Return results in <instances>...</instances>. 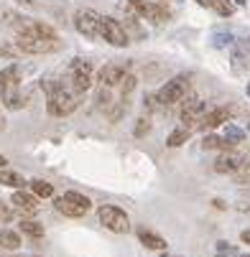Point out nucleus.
<instances>
[{
  "label": "nucleus",
  "mask_w": 250,
  "mask_h": 257,
  "mask_svg": "<svg viewBox=\"0 0 250 257\" xmlns=\"http://www.w3.org/2000/svg\"><path fill=\"white\" fill-rule=\"evenodd\" d=\"M16 46L18 51L23 54H33V56H39V54H51V51H59V39L54 36V39H49V36H33V33H18V39H16Z\"/></svg>",
  "instance_id": "nucleus-1"
},
{
  "label": "nucleus",
  "mask_w": 250,
  "mask_h": 257,
  "mask_svg": "<svg viewBox=\"0 0 250 257\" xmlns=\"http://www.w3.org/2000/svg\"><path fill=\"white\" fill-rule=\"evenodd\" d=\"M54 206H56L59 214L71 216V219H79V216H85V214L90 211V206H85V204H79V201H74V199H69L66 194L59 196V199H54Z\"/></svg>",
  "instance_id": "nucleus-11"
},
{
  "label": "nucleus",
  "mask_w": 250,
  "mask_h": 257,
  "mask_svg": "<svg viewBox=\"0 0 250 257\" xmlns=\"http://www.w3.org/2000/svg\"><path fill=\"white\" fill-rule=\"evenodd\" d=\"M0 186L21 189V186H26V181H23V176H18V173H13L8 168H0Z\"/></svg>",
  "instance_id": "nucleus-17"
},
{
  "label": "nucleus",
  "mask_w": 250,
  "mask_h": 257,
  "mask_svg": "<svg viewBox=\"0 0 250 257\" xmlns=\"http://www.w3.org/2000/svg\"><path fill=\"white\" fill-rule=\"evenodd\" d=\"M133 133H135V138H143V135H148V133H151V120H148V117H140Z\"/></svg>",
  "instance_id": "nucleus-27"
},
{
  "label": "nucleus",
  "mask_w": 250,
  "mask_h": 257,
  "mask_svg": "<svg viewBox=\"0 0 250 257\" xmlns=\"http://www.w3.org/2000/svg\"><path fill=\"white\" fill-rule=\"evenodd\" d=\"M97 216H100V222L105 224V229H110L115 234H128L130 232V219L123 209L118 206H110V204H105L97 209Z\"/></svg>",
  "instance_id": "nucleus-2"
},
{
  "label": "nucleus",
  "mask_w": 250,
  "mask_h": 257,
  "mask_svg": "<svg viewBox=\"0 0 250 257\" xmlns=\"http://www.w3.org/2000/svg\"><path fill=\"white\" fill-rule=\"evenodd\" d=\"M204 112H207V102H202L199 97H189V99L182 104V120H184V125H189L192 130H194V125L204 117Z\"/></svg>",
  "instance_id": "nucleus-10"
},
{
  "label": "nucleus",
  "mask_w": 250,
  "mask_h": 257,
  "mask_svg": "<svg viewBox=\"0 0 250 257\" xmlns=\"http://www.w3.org/2000/svg\"><path fill=\"white\" fill-rule=\"evenodd\" d=\"M0 74H3V71H0Z\"/></svg>",
  "instance_id": "nucleus-40"
},
{
  "label": "nucleus",
  "mask_w": 250,
  "mask_h": 257,
  "mask_svg": "<svg viewBox=\"0 0 250 257\" xmlns=\"http://www.w3.org/2000/svg\"><path fill=\"white\" fill-rule=\"evenodd\" d=\"M240 239H242V242H245V244H250V229H245V232H242V234H240Z\"/></svg>",
  "instance_id": "nucleus-33"
},
{
  "label": "nucleus",
  "mask_w": 250,
  "mask_h": 257,
  "mask_svg": "<svg viewBox=\"0 0 250 257\" xmlns=\"http://www.w3.org/2000/svg\"><path fill=\"white\" fill-rule=\"evenodd\" d=\"M202 148H204V151H230V148H235V145H232L225 135H222V138H220V135H207V138L202 140Z\"/></svg>",
  "instance_id": "nucleus-14"
},
{
  "label": "nucleus",
  "mask_w": 250,
  "mask_h": 257,
  "mask_svg": "<svg viewBox=\"0 0 250 257\" xmlns=\"http://www.w3.org/2000/svg\"><path fill=\"white\" fill-rule=\"evenodd\" d=\"M13 209H16V206H8V204L0 201V224H3V222H11V219H13Z\"/></svg>",
  "instance_id": "nucleus-29"
},
{
  "label": "nucleus",
  "mask_w": 250,
  "mask_h": 257,
  "mask_svg": "<svg viewBox=\"0 0 250 257\" xmlns=\"http://www.w3.org/2000/svg\"><path fill=\"white\" fill-rule=\"evenodd\" d=\"M189 135H192V127H189V125H182V127H176V130L166 138V145H169V148H179V145H184V143L189 140Z\"/></svg>",
  "instance_id": "nucleus-16"
},
{
  "label": "nucleus",
  "mask_w": 250,
  "mask_h": 257,
  "mask_svg": "<svg viewBox=\"0 0 250 257\" xmlns=\"http://www.w3.org/2000/svg\"><path fill=\"white\" fill-rule=\"evenodd\" d=\"M31 191L39 196V199H49V196H54V186H51L49 181H41V178L31 181Z\"/></svg>",
  "instance_id": "nucleus-20"
},
{
  "label": "nucleus",
  "mask_w": 250,
  "mask_h": 257,
  "mask_svg": "<svg viewBox=\"0 0 250 257\" xmlns=\"http://www.w3.org/2000/svg\"><path fill=\"white\" fill-rule=\"evenodd\" d=\"M138 239H140V244H143V247H148V249H158V252H163V249L169 247L163 237H158V234H153V232H148V229H138Z\"/></svg>",
  "instance_id": "nucleus-13"
},
{
  "label": "nucleus",
  "mask_w": 250,
  "mask_h": 257,
  "mask_svg": "<svg viewBox=\"0 0 250 257\" xmlns=\"http://www.w3.org/2000/svg\"><path fill=\"white\" fill-rule=\"evenodd\" d=\"M110 104H113L110 87H102V89H100V94H97V107H100V109H110Z\"/></svg>",
  "instance_id": "nucleus-25"
},
{
  "label": "nucleus",
  "mask_w": 250,
  "mask_h": 257,
  "mask_svg": "<svg viewBox=\"0 0 250 257\" xmlns=\"http://www.w3.org/2000/svg\"><path fill=\"white\" fill-rule=\"evenodd\" d=\"M125 74H128V61H125V64H123V61H115V64L102 66L100 74H97V79H100L102 87H118Z\"/></svg>",
  "instance_id": "nucleus-9"
},
{
  "label": "nucleus",
  "mask_w": 250,
  "mask_h": 257,
  "mask_svg": "<svg viewBox=\"0 0 250 257\" xmlns=\"http://www.w3.org/2000/svg\"><path fill=\"white\" fill-rule=\"evenodd\" d=\"M18 229H21L26 237H31V239H41V237H44V224L33 222V219H21Z\"/></svg>",
  "instance_id": "nucleus-15"
},
{
  "label": "nucleus",
  "mask_w": 250,
  "mask_h": 257,
  "mask_svg": "<svg viewBox=\"0 0 250 257\" xmlns=\"http://www.w3.org/2000/svg\"><path fill=\"white\" fill-rule=\"evenodd\" d=\"M100 39H105L107 44H113V46H120V49L130 44L125 28L115 18H110V16H102L100 18Z\"/></svg>",
  "instance_id": "nucleus-5"
},
{
  "label": "nucleus",
  "mask_w": 250,
  "mask_h": 257,
  "mask_svg": "<svg viewBox=\"0 0 250 257\" xmlns=\"http://www.w3.org/2000/svg\"><path fill=\"white\" fill-rule=\"evenodd\" d=\"M245 92H247V97H250V82H247V87H245Z\"/></svg>",
  "instance_id": "nucleus-37"
},
{
  "label": "nucleus",
  "mask_w": 250,
  "mask_h": 257,
  "mask_svg": "<svg viewBox=\"0 0 250 257\" xmlns=\"http://www.w3.org/2000/svg\"><path fill=\"white\" fill-rule=\"evenodd\" d=\"M92 87V74H79V77H71V92L74 94H85Z\"/></svg>",
  "instance_id": "nucleus-22"
},
{
  "label": "nucleus",
  "mask_w": 250,
  "mask_h": 257,
  "mask_svg": "<svg viewBox=\"0 0 250 257\" xmlns=\"http://www.w3.org/2000/svg\"><path fill=\"white\" fill-rule=\"evenodd\" d=\"M247 3V0H235V6H245Z\"/></svg>",
  "instance_id": "nucleus-36"
},
{
  "label": "nucleus",
  "mask_w": 250,
  "mask_h": 257,
  "mask_svg": "<svg viewBox=\"0 0 250 257\" xmlns=\"http://www.w3.org/2000/svg\"><path fill=\"white\" fill-rule=\"evenodd\" d=\"M11 204L21 214H39V209H41L39 196H36V194H26V191H16L13 199H11Z\"/></svg>",
  "instance_id": "nucleus-12"
},
{
  "label": "nucleus",
  "mask_w": 250,
  "mask_h": 257,
  "mask_svg": "<svg viewBox=\"0 0 250 257\" xmlns=\"http://www.w3.org/2000/svg\"><path fill=\"white\" fill-rule=\"evenodd\" d=\"M100 18L102 16H97L95 11H79L74 16V28L82 36H87V39H97L100 36Z\"/></svg>",
  "instance_id": "nucleus-7"
},
{
  "label": "nucleus",
  "mask_w": 250,
  "mask_h": 257,
  "mask_svg": "<svg viewBox=\"0 0 250 257\" xmlns=\"http://www.w3.org/2000/svg\"><path fill=\"white\" fill-rule=\"evenodd\" d=\"M250 161L245 153H237V151H225L222 156H217V161H214V171L217 173H240L242 168H247Z\"/></svg>",
  "instance_id": "nucleus-6"
},
{
  "label": "nucleus",
  "mask_w": 250,
  "mask_h": 257,
  "mask_svg": "<svg viewBox=\"0 0 250 257\" xmlns=\"http://www.w3.org/2000/svg\"><path fill=\"white\" fill-rule=\"evenodd\" d=\"M77 104H79V94L69 92V89H61V92L49 97L46 109H49V115H54V117H66V115H71L77 109Z\"/></svg>",
  "instance_id": "nucleus-3"
},
{
  "label": "nucleus",
  "mask_w": 250,
  "mask_h": 257,
  "mask_svg": "<svg viewBox=\"0 0 250 257\" xmlns=\"http://www.w3.org/2000/svg\"><path fill=\"white\" fill-rule=\"evenodd\" d=\"M6 127V120H3V115H0V130H3Z\"/></svg>",
  "instance_id": "nucleus-35"
},
{
  "label": "nucleus",
  "mask_w": 250,
  "mask_h": 257,
  "mask_svg": "<svg viewBox=\"0 0 250 257\" xmlns=\"http://www.w3.org/2000/svg\"><path fill=\"white\" fill-rule=\"evenodd\" d=\"M0 247L13 252V249L21 247V237H18L16 232H11V229H3V232H0Z\"/></svg>",
  "instance_id": "nucleus-21"
},
{
  "label": "nucleus",
  "mask_w": 250,
  "mask_h": 257,
  "mask_svg": "<svg viewBox=\"0 0 250 257\" xmlns=\"http://www.w3.org/2000/svg\"><path fill=\"white\" fill-rule=\"evenodd\" d=\"M18 6H23V8H36V3H39V0H16Z\"/></svg>",
  "instance_id": "nucleus-31"
},
{
  "label": "nucleus",
  "mask_w": 250,
  "mask_h": 257,
  "mask_svg": "<svg viewBox=\"0 0 250 257\" xmlns=\"http://www.w3.org/2000/svg\"><path fill=\"white\" fill-rule=\"evenodd\" d=\"M174 3H179V0H174Z\"/></svg>",
  "instance_id": "nucleus-39"
},
{
  "label": "nucleus",
  "mask_w": 250,
  "mask_h": 257,
  "mask_svg": "<svg viewBox=\"0 0 250 257\" xmlns=\"http://www.w3.org/2000/svg\"><path fill=\"white\" fill-rule=\"evenodd\" d=\"M161 257H174V254H161Z\"/></svg>",
  "instance_id": "nucleus-38"
},
{
  "label": "nucleus",
  "mask_w": 250,
  "mask_h": 257,
  "mask_svg": "<svg viewBox=\"0 0 250 257\" xmlns=\"http://www.w3.org/2000/svg\"><path fill=\"white\" fill-rule=\"evenodd\" d=\"M197 3H199L202 8H214V3H217V0H197Z\"/></svg>",
  "instance_id": "nucleus-32"
},
{
  "label": "nucleus",
  "mask_w": 250,
  "mask_h": 257,
  "mask_svg": "<svg viewBox=\"0 0 250 257\" xmlns=\"http://www.w3.org/2000/svg\"><path fill=\"white\" fill-rule=\"evenodd\" d=\"M3 102H6V107H11V109H21L26 102H23V94L18 92V87H11V89H6L3 92Z\"/></svg>",
  "instance_id": "nucleus-19"
},
{
  "label": "nucleus",
  "mask_w": 250,
  "mask_h": 257,
  "mask_svg": "<svg viewBox=\"0 0 250 257\" xmlns=\"http://www.w3.org/2000/svg\"><path fill=\"white\" fill-rule=\"evenodd\" d=\"M41 89L51 97V94L61 92V89H64V84H61V82H56V79H49V82H41Z\"/></svg>",
  "instance_id": "nucleus-28"
},
{
  "label": "nucleus",
  "mask_w": 250,
  "mask_h": 257,
  "mask_svg": "<svg viewBox=\"0 0 250 257\" xmlns=\"http://www.w3.org/2000/svg\"><path fill=\"white\" fill-rule=\"evenodd\" d=\"M79 74H92V61L87 59H71L69 64V77H79Z\"/></svg>",
  "instance_id": "nucleus-18"
},
{
  "label": "nucleus",
  "mask_w": 250,
  "mask_h": 257,
  "mask_svg": "<svg viewBox=\"0 0 250 257\" xmlns=\"http://www.w3.org/2000/svg\"><path fill=\"white\" fill-rule=\"evenodd\" d=\"M232 41V33H214V46L222 49V46H230Z\"/></svg>",
  "instance_id": "nucleus-30"
},
{
  "label": "nucleus",
  "mask_w": 250,
  "mask_h": 257,
  "mask_svg": "<svg viewBox=\"0 0 250 257\" xmlns=\"http://www.w3.org/2000/svg\"><path fill=\"white\" fill-rule=\"evenodd\" d=\"M118 87H120L123 97H128V94H130V92L135 89V77H133V74H125V77H123V82H120Z\"/></svg>",
  "instance_id": "nucleus-26"
},
{
  "label": "nucleus",
  "mask_w": 250,
  "mask_h": 257,
  "mask_svg": "<svg viewBox=\"0 0 250 257\" xmlns=\"http://www.w3.org/2000/svg\"><path fill=\"white\" fill-rule=\"evenodd\" d=\"M8 166V161H6V156H0V168H6Z\"/></svg>",
  "instance_id": "nucleus-34"
},
{
  "label": "nucleus",
  "mask_w": 250,
  "mask_h": 257,
  "mask_svg": "<svg viewBox=\"0 0 250 257\" xmlns=\"http://www.w3.org/2000/svg\"><path fill=\"white\" fill-rule=\"evenodd\" d=\"M214 252H217V257H250V254H245L242 249H237V247H232L227 242H217Z\"/></svg>",
  "instance_id": "nucleus-23"
},
{
  "label": "nucleus",
  "mask_w": 250,
  "mask_h": 257,
  "mask_svg": "<svg viewBox=\"0 0 250 257\" xmlns=\"http://www.w3.org/2000/svg\"><path fill=\"white\" fill-rule=\"evenodd\" d=\"M225 138H227L232 145H237V143H242V140H245V130H242V127H237L235 122H227V125H225Z\"/></svg>",
  "instance_id": "nucleus-24"
},
{
  "label": "nucleus",
  "mask_w": 250,
  "mask_h": 257,
  "mask_svg": "<svg viewBox=\"0 0 250 257\" xmlns=\"http://www.w3.org/2000/svg\"><path fill=\"white\" fill-rule=\"evenodd\" d=\"M232 117V112L227 107H214V109H207L204 117L194 125V130H214V127H220V125H227Z\"/></svg>",
  "instance_id": "nucleus-8"
},
{
  "label": "nucleus",
  "mask_w": 250,
  "mask_h": 257,
  "mask_svg": "<svg viewBox=\"0 0 250 257\" xmlns=\"http://www.w3.org/2000/svg\"><path fill=\"white\" fill-rule=\"evenodd\" d=\"M187 92H189V77H174L171 82H166L161 89H158V99L163 107L169 104H176V102H184L187 99Z\"/></svg>",
  "instance_id": "nucleus-4"
}]
</instances>
